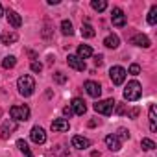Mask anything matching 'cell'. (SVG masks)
Returning a JSON list of instances; mask_svg holds the SVG:
<instances>
[{
  "label": "cell",
  "mask_w": 157,
  "mask_h": 157,
  "mask_svg": "<svg viewBox=\"0 0 157 157\" xmlns=\"http://www.w3.org/2000/svg\"><path fill=\"white\" fill-rule=\"evenodd\" d=\"M17 87H19V93H21L22 96H32V94H33V91H35V80H33L32 76L24 74V76H21V78H19Z\"/></svg>",
  "instance_id": "1"
},
{
  "label": "cell",
  "mask_w": 157,
  "mask_h": 157,
  "mask_svg": "<svg viewBox=\"0 0 157 157\" xmlns=\"http://www.w3.org/2000/svg\"><path fill=\"white\" fill-rule=\"evenodd\" d=\"M142 96V85L139 83V82H129L128 85H126V89H124V100H128V102H137L139 98Z\"/></svg>",
  "instance_id": "2"
},
{
  "label": "cell",
  "mask_w": 157,
  "mask_h": 157,
  "mask_svg": "<svg viewBox=\"0 0 157 157\" xmlns=\"http://www.w3.org/2000/svg\"><path fill=\"white\" fill-rule=\"evenodd\" d=\"M10 115H11V118L17 120V122H26V120L30 118V107H28V105H11Z\"/></svg>",
  "instance_id": "3"
},
{
  "label": "cell",
  "mask_w": 157,
  "mask_h": 157,
  "mask_svg": "<svg viewBox=\"0 0 157 157\" xmlns=\"http://www.w3.org/2000/svg\"><path fill=\"white\" fill-rule=\"evenodd\" d=\"M115 100L113 98H107V100H102V102H96L94 104V111L96 113H100V115H105V117H109L111 113H113V109H115Z\"/></svg>",
  "instance_id": "4"
},
{
  "label": "cell",
  "mask_w": 157,
  "mask_h": 157,
  "mask_svg": "<svg viewBox=\"0 0 157 157\" xmlns=\"http://www.w3.org/2000/svg\"><path fill=\"white\" fill-rule=\"evenodd\" d=\"M109 78H111V82H113V85H122L124 83V80H126V68H122V67H111L109 68Z\"/></svg>",
  "instance_id": "5"
},
{
  "label": "cell",
  "mask_w": 157,
  "mask_h": 157,
  "mask_svg": "<svg viewBox=\"0 0 157 157\" xmlns=\"http://www.w3.org/2000/svg\"><path fill=\"white\" fill-rule=\"evenodd\" d=\"M126 15H124V11L120 10V8H115L113 10V13H111V22H113V26H117V28H122V26H126Z\"/></svg>",
  "instance_id": "6"
},
{
  "label": "cell",
  "mask_w": 157,
  "mask_h": 157,
  "mask_svg": "<svg viewBox=\"0 0 157 157\" xmlns=\"http://www.w3.org/2000/svg\"><path fill=\"white\" fill-rule=\"evenodd\" d=\"M83 87H85V91H87L89 96H93V98H100V94H102V85H100L98 82L89 80V82H85Z\"/></svg>",
  "instance_id": "7"
},
{
  "label": "cell",
  "mask_w": 157,
  "mask_h": 157,
  "mask_svg": "<svg viewBox=\"0 0 157 157\" xmlns=\"http://www.w3.org/2000/svg\"><path fill=\"white\" fill-rule=\"evenodd\" d=\"M30 139H32L35 144H44V142H46V133H44L43 128L35 126V128H32V131H30Z\"/></svg>",
  "instance_id": "8"
},
{
  "label": "cell",
  "mask_w": 157,
  "mask_h": 157,
  "mask_svg": "<svg viewBox=\"0 0 157 157\" xmlns=\"http://www.w3.org/2000/svg\"><path fill=\"white\" fill-rule=\"evenodd\" d=\"M67 63H68V67H72L74 70H80V72H83V70L87 68V65H85V61H83V59H80L78 56H72V54H68Z\"/></svg>",
  "instance_id": "9"
},
{
  "label": "cell",
  "mask_w": 157,
  "mask_h": 157,
  "mask_svg": "<svg viewBox=\"0 0 157 157\" xmlns=\"http://www.w3.org/2000/svg\"><path fill=\"white\" fill-rule=\"evenodd\" d=\"M70 105H72V107H70V109H72V113L80 115V117H82V115H85V111H87V105H85V102H83L82 98H74Z\"/></svg>",
  "instance_id": "10"
},
{
  "label": "cell",
  "mask_w": 157,
  "mask_h": 157,
  "mask_svg": "<svg viewBox=\"0 0 157 157\" xmlns=\"http://www.w3.org/2000/svg\"><path fill=\"white\" fill-rule=\"evenodd\" d=\"M68 128H70V124H68L67 118H56V120L52 122V131H56V133H63V131H67Z\"/></svg>",
  "instance_id": "11"
},
{
  "label": "cell",
  "mask_w": 157,
  "mask_h": 157,
  "mask_svg": "<svg viewBox=\"0 0 157 157\" xmlns=\"http://www.w3.org/2000/svg\"><path fill=\"white\" fill-rule=\"evenodd\" d=\"M72 146L78 148V150H87L91 146V140L82 137V135H76V137H72Z\"/></svg>",
  "instance_id": "12"
},
{
  "label": "cell",
  "mask_w": 157,
  "mask_h": 157,
  "mask_svg": "<svg viewBox=\"0 0 157 157\" xmlns=\"http://www.w3.org/2000/svg\"><path fill=\"white\" fill-rule=\"evenodd\" d=\"M129 43H131V44H135V46H142V48H148V46H150V39H148L146 35H142V33L133 35Z\"/></svg>",
  "instance_id": "13"
},
{
  "label": "cell",
  "mask_w": 157,
  "mask_h": 157,
  "mask_svg": "<svg viewBox=\"0 0 157 157\" xmlns=\"http://www.w3.org/2000/svg\"><path fill=\"white\" fill-rule=\"evenodd\" d=\"M8 22L13 26V28H19L21 24H22V19H21V15L17 13V11H11V10H8Z\"/></svg>",
  "instance_id": "14"
},
{
  "label": "cell",
  "mask_w": 157,
  "mask_h": 157,
  "mask_svg": "<svg viewBox=\"0 0 157 157\" xmlns=\"http://www.w3.org/2000/svg\"><path fill=\"white\" fill-rule=\"evenodd\" d=\"M104 140H105V144H107V148H109L111 151H118V150H120V140H118L115 135H107Z\"/></svg>",
  "instance_id": "15"
},
{
  "label": "cell",
  "mask_w": 157,
  "mask_h": 157,
  "mask_svg": "<svg viewBox=\"0 0 157 157\" xmlns=\"http://www.w3.org/2000/svg\"><path fill=\"white\" fill-rule=\"evenodd\" d=\"M15 129H17V124H15L13 120H6L4 126H2V131H0V133H2L0 137H2V139H8V133L11 135V131H15Z\"/></svg>",
  "instance_id": "16"
},
{
  "label": "cell",
  "mask_w": 157,
  "mask_h": 157,
  "mask_svg": "<svg viewBox=\"0 0 157 157\" xmlns=\"http://www.w3.org/2000/svg\"><path fill=\"white\" fill-rule=\"evenodd\" d=\"M91 56H93V48L89 44H80V46H78V57H80V59H87Z\"/></svg>",
  "instance_id": "17"
},
{
  "label": "cell",
  "mask_w": 157,
  "mask_h": 157,
  "mask_svg": "<svg viewBox=\"0 0 157 157\" xmlns=\"http://www.w3.org/2000/svg\"><path fill=\"white\" fill-rule=\"evenodd\" d=\"M17 148H19L26 157H33V153H32V150H30V146H28V142H26L24 139H19V140H17Z\"/></svg>",
  "instance_id": "18"
},
{
  "label": "cell",
  "mask_w": 157,
  "mask_h": 157,
  "mask_svg": "<svg viewBox=\"0 0 157 157\" xmlns=\"http://www.w3.org/2000/svg\"><path fill=\"white\" fill-rule=\"evenodd\" d=\"M118 43H120V39H118L117 35H113V33L104 39V44H105L107 48H118Z\"/></svg>",
  "instance_id": "19"
},
{
  "label": "cell",
  "mask_w": 157,
  "mask_h": 157,
  "mask_svg": "<svg viewBox=\"0 0 157 157\" xmlns=\"http://www.w3.org/2000/svg\"><path fill=\"white\" fill-rule=\"evenodd\" d=\"M82 35H83L85 39H93V37L96 35V32H94V28H93L91 24H83V26H82Z\"/></svg>",
  "instance_id": "20"
},
{
  "label": "cell",
  "mask_w": 157,
  "mask_h": 157,
  "mask_svg": "<svg viewBox=\"0 0 157 157\" xmlns=\"http://www.w3.org/2000/svg\"><path fill=\"white\" fill-rule=\"evenodd\" d=\"M19 39L17 32H8V33H2V44H10V43H15Z\"/></svg>",
  "instance_id": "21"
},
{
  "label": "cell",
  "mask_w": 157,
  "mask_h": 157,
  "mask_svg": "<svg viewBox=\"0 0 157 157\" xmlns=\"http://www.w3.org/2000/svg\"><path fill=\"white\" fill-rule=\"evenodd\" d=\"M150 129L157 131V117H155V105H150Z\"/></svg>",
  "instance_id": "22"
},
{
  "label": "cell",
  "mask_w": 157,
  "mask_h": 157,
  "mask_svg": "<svg viewBox=\"0 0 157 157\" xmlns=\"http://www.w3.org/2000/svg\"><path fill=\"white\" fill-rule=\"evenodd\" d=\"M61 32H63V35H72V33H74L72 22H70V21H63V22H61Z\"/></svg>",
  "instance_id": "23"
},
{
  "label": "cell",
  "mask_w": 157,
  "mask_h": 157,
  "mask_svg": "<svg viewBox=\"0 0 157 157\" xmlns=\"http://www.w3.org/2000/svg\"><path fill=\"white\" fill-rule=\"evenodd\" d=\"M91 8H93L94 11H104V10L107 8V2H104V0H93V2H91Z\"/></svg>",
  "instance_id": "24"
},
{
  "label": "cell",
  "mask_w": 157,
  "mask_h": 157,
  "mask_svg": "<svg viewBox=\"0 0 157 157\" xmlns=\"http://www.w3.org/2000/svg\"><path fill=\"white\" fill-rule=\"evenodd\" d=\"M17 65V59L13 57V56H8V57H4V61H2V67L4 68H13Z\"/></svg>",
  "instance_id": "25"
},
{
  "label": "cell",
  "mask_w": 157,
  "mask_h": 157,
  "mask_svg": "<svg viewBox=\"0 0 157 157\" xmlns=\"http://www.w3.org/2000/svg\"><path fill=\"white\" fill-rule=\"evenodd\" d=\"M155 22H157V6H151L148 13V24H155Z\"/></svg>",
  "instance_id": "26"
},
{
  "label": "cell",
  "mask_w": 157,
  "mask_h": 157,
  "mask_svg": "<svg viewBox=\"0 0 157 157\" xmlns=\"http://www.w3.org/2000/svg\"><path fill=\"white\" fill-rule=\"evenodd\" d=\"M140 146H142L144 150H153V148H155V142H153L151 139H142V140H140Z\"/></svg>",
  "instance_id": "27"
},
{
  "label": "cell",
  "mask_w": 157,
  "mask_h": 157,
  "mask_svg": "<svg viewBox=\"0 0 157 157\" xmlns=\"http://www.w3.org/2000/svg\"><path fill=\"white\" fill-rule=\"evenodd\" d=\"M115 137H117V139H124V140H126V139H129V131H128L126 128H118V135H115Z\"/></svg>",
  "instance_id": "28"
},
{
  "label": "cell",
  "mask_w": 157,
  "mask_h": 157,
  "mask_svg": "<svg viewBox=\"0 0 157 157\" xmlns=\"http://www.w3.org/2000/svg\"><path fill=\"white\" fill-rule=\"evenodd\" d=\"M54 80H56L57 83H65V82H67V76H65L63 72H56V74H54Z\"/></svg>",
  "instance_id": "29"
},
{
  "label": "cell",
  "mask_w": 157,
  "mask_h": 157,
  "mask_svg": "<svg viewBox=\"0 0 157 157\" xmlns=\"http://www.w3.org/2000/svg\"><path fill=\"white\" fill-rule=\"evenodd\" d=\"M129 74H133V76H137V74H140V67H139L137 63H133V65H129Z\"/></svg>",
  "instance_id": "30"
},
{
  "label": "cell",
  "mask_w": 157,
  "mask_h": 157,
  "mask_svg": "<svg viewBox=\"0 0 157 157\" xmlns=\"http://www.w3.org/2000/svg\"><path fill=\"white\" fill-rule=\"evenodd\" d=\"M32 70H33V72H41V70H43V65H41L39 61H33V63H32Z\"/></svg>",
  "instance_id": "31"
},
{
  "label": "cell",
  "mask_w": 157,
  "mask_h": 157,
  "mask_svg": "<svg viewBox=\"0 0 157 157\" xmlns=\"http://www.w3.org/2000/svg\"><path fill=\"white\" fill-rule=\"evenodd\" d=\"M102 63H104V57H102V56H96V57H94V65H96V67H102Z\"/></svg>",
  "instance_id": "32"
},
{
  "label": "cell",
  "mask_w": 157,
  "mask_h": 157,
  "mask_svg": "<svg viewBox=\"0 0 157 157\" xmlns=\"http://www.w3.org/2000/svg\"><path fill=\"white\" fill-rule=\"evenodd\" d=\"M63 113H65V117H72V109H70L68 105H67V107L63 109Z\"/></svg>",
  "instance_id": "33"
},
{
  "label": "cell",
  "mask_w": 157,
  "mask_h": 157,
  "mask_svg": "<svg viewBox=\"0 0 157 157\" xmlns=\"http://www.w3.org/2000/svg\"><path fill=\"white\" fill-rule=\"evenodd\" d=\"M96 124H100V122L98 120H89V128H94Z\"/></svg>",
  "instance_id": "34"
},
{
  "label": "cell",
  "mask_w": 157,
  "mask_h": 157,
  "mask_svg": "<svg viewBox=\"0 0 157 157\" xmlns=\"http://www.w3.org/2000/svg\"><path fill=\"white\" fill-rule=\"evenodd\" d=\"M137 115H139V109H133V111H131V117H133V118H135V117H137Z\"/></svg>",
  "instance_id": "35"
},
{
  "label": "cell",
  "mask_w": 157,
  "mask_h": 157,
  "mask_svg": "<svg viewBox=\"0 0 157 157\" xmlns=\"http://www.w3.org/2000/svg\"><path fill=\"white\" fill-rule=\"evenodd\" d=\"M4 15V8H2V4H0V17Z\"/></svg>",
  "instance_id": "36"
}]
</instances>
